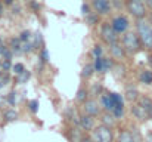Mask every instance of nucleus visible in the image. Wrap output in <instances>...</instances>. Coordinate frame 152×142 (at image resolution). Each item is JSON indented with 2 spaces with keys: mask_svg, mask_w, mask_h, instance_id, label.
I'll return each mask as SVG.
<instances>
[{
  "mask_svg": "<svg viewBox=\"0 0 152 142\" xmlns=\"http://www.w3.org/2000/svg\"><path fill=\"white\" fill-rule=\"evenodd\" d=\"M80 142H95V141H93V138L86 136V138H81V141H80Z\"/></svg>",
  "mask_w": 152,
  "mask_h": 142,
  "instance_id": "a878e982",
  "label": "nucleus"
},
{
  "mask_svg": "<svg viewBox=\"0 0 152 142\" xmlns=\"http://www.w3.org/2000/svg\"><path fill=\"white\" fill-rule=\"evenodd\" d=\"M102 104H103V107H105V110H106L108 113H112V111L115 110V101H114L112 93L105 95V96L102 98Z\"/></svg>",
  "mask_w": 152,
  "mask_h": 142,
  "instance_id": "9b49d317",
  "label": "nucleus"
},
{
  "mask_svg": "<svg viewBox=\"0 0 152 142\" xmlns=\"http://www.w3.org/2000/svg\"><path fill=\"white\" fill-rule=\"evenodd\" d=\"M127 9L129 12L137 18V19H143L145 15H146V10H145V4L140 1V0H129L127 1Z\"/></svg>",
  "mask_w": 152,
  "mask_h": 142,
  "instance_id": "39448f33",
  "label": "nucleus"
},
{
  "mask_svg": "<svg viewBox=\"0 0 152 142\" xmlns=\"http://www.w3.org/2000/svg\"><path fill=\"white\" fill-rule=\"evenodd\" d=\"M31 110H33V111H36V110H37V102H36V101H33V102H31Z\"/></svg>",
  "mask_w": 152,
  "mask_h": 142,
  "instance_id": "bb28decb",
  "label": "nucleus"
},
{
  "mask_svg": "<svg viewBox=\"0 0 152 142\" xmlns=\"http://www.w3.org/2000/svg\"><path fill=\"white\" fill-rule=\"evenodd\" d=\"M93 71H95V67H93V65H86V67L83 68L81 76H83V77H86V79H89V77L93 74Z\"/></svg>",
  "mask_w": 152,
  "mask_h": 142,
  "instance_id": "6ab92c4d",
  "label": "nucleus"
},
{
  "mask_svg": "<svg viewBox=\"0 0 152 142\" xmlns=\"http://www.w3.org/2000/svg\"><path fill=\"white\" fill-rule=\"evenodd\" d=\"M140 46H142V42L139 39V34H136V33H127L123 37V47H124V50L129 55H134L136 52H139Z\"/></svg>",
  "mask_w": 152,
  "mask_h": 142,
  "instance_id": "f03ea898",
  "label": "nucleus"
},
{
  "mask_svg": "<svg viewBox=\"0 0 152 142\" xmlns=\"http://www.w3.org/2000/svg\"><path fill=\"white\" fill-rule=\"evenodd\" d=\"M118 142H136V139H134V136H133L130 132L124 130V132H121V133H120V136H118Z\"/></svg>",
  "mask_w": 152,
  "mask_h": 142,
  "instance_id": "f3484780",
  "label": "nucleus"
},
{
  "mask_svg": "<svg viewBox=\"0 0 152 142\" xmlns=\"http://www.w3.org/2000/svg\"><path fill=\"white\" fill-rule=\"evenodd\" d=\"M133 114H134V117H136V118H139V120H142V121H145V120L151 118V117H149V114L145 111V108H143L140 104L133 107Z\"/></svg>",
  "mask_w": 152,
  "mask_h": 142,
  "instance_id": "9d476101",
  "label": "nucleus"
},
{
  "mask_svg": "<svg viewBox=\"0 0 152 142\" xmlns=\"http://www.w3.org/2000/svg\"><path fill=\"white\" fill-rule=\"evenodd\" d=\"M137 34H139V39L142 42V45L148 49L152 47V27L151 22L148 21H143V19H139L137 22Z\"/></svg>",
  "mask_w": 152,
  "mask_h": 142,
  "instance_id": "f257e3e1",
  "label": "nucleus"
},
{
  "mask_svg": "<svg viewBox=\"0 0 152 142\" xmlns=\"http://www.w3.org/2000/svg\"><path fill=\"white\" fill-rule=\"evenodd\" d=\"M117 34H118V33L114 30L112 24H103V25H102L101 37L106 45H114V43H117V40H118V36H117Z\"/></svg>",
  "mask_w": 152,
  "mask_h": 142,
  "instance_id": "20e7f679",
  "label": "nucleus"
},
{
  "mask_svg": "<svg viewBox=\"0 0 152 142\" xmlns=\"http://www.w3.org/2000/svg\"><path fill=\"white\" fill-rule=\"evenodd\" d=\"M80 126L84 129V130H90V129H95V120L92 116L89 114H84L80 117Z\"/></svg>",
  "mask_w": 152,
  "mask_h": 142,
  "instance_id": "1a4fd4ad",
  "label": "nucleus"
},
{
  "mask_svg": "<svg viewBox=\"0 0 152 142\" xmlns=\"http://www.w3.org/2000/svg\"><path fill=\"white\" fill-rule=\"evenodd\" d=\"M0 67H3V64H0Z\"/></svg>",
  "mask_w": 152,
  "mask_h": 142,
  "instance_id": "2f4dec72",
  "label": "nucleus"
},
{
  "mask_svg": "<svg viewBox=\"0 0 152 142\" xmlns=\"http://www.w3.org/2000/svg\"><path fill=\"white\" fill-rule=\"evenodd\" d=\"M4 117H6V120H7V121H13V120L18 117V114L12 110V111H7V113L4 114Z\"/></svg>",
  "mask_w": 152,
  "mask_h": 142,
  "instance_id": "aec40b11",
  "label": "nucleus"
},
{
  "mask_svg": "<svg viewBox=\"0 0 152 142\" xmlns=\"http://www.w3.org/2000/svg\"><path fill=\"white\" fill-rule=\"evenodd\" d=\"M86 96H87V92L83 90V89H80V90H78V95H77V99H78L80 102H86Z\"/></svg>",
  "mask_w": 152,
  "mask_h": 142,
  "instance_id": "412c9836",
  "label": "nucleus"
},
{
  "mask_svg": "<svg viewBox=\"0 0 152 142\" xmlns=\"http://www.w3.org/2000/svg\"><path fill=\"white\" fill-rule=\"evenodd\" d=\"M93 7L98 13L106 15L111 10V0H93Z\"/></svg>",
  "mask_w": 152,
  "mask_h": 142,
  "instance_id": "0eeeda50",
  "label": "nucleus"
},
{
  "mask_svg": "<svg viewBox=\"0 0 152 142\" xmlns=\"http://www.w3.org/2000/svg\"><path fill=\"white\" fill-rule=\"evenodd\" d=\"M13 70H15V73H16V74H21V73H24V71H25V70H24V67H22L21 64H16V65L13 67Z\"/></svg>",
  "mask_w": 152,
  "mask_h": 142,
  "instance_id": "5701e85b",
  "label": "nucleus"
},
{
  "mask_svg": "<svg viewBox=\"0 0 152 142\" xmlns=\"http://www.w3.org/2000/svg\"><path fill=\"white\" fill-rule=\"evenodd\" d=\"M112 27H114V30H115L118 34H121V33H124V31L129 28V21H127V18H124V16H117V18L112 21Z\"/></svg>",
  "mask_w": 152,
  "mask_h": 142,
  "instance_id": "6e6552de",
  "label": "nucleus"
},
{
  "mask_svg": "<svg viewBox=\"0 0 152 142\" xmlns=\"http://www.w3.org/2000/svg\"><path fill=\"white\" fill-rule=\"evenodd\" d=\"M101 53H102L101 46H96V47H95V50H93V55L96 56V59H98V58H101Z\"/></svg>",
  "mask_w": 152,
  "mask_h": 142,
  "instance_id": "b1692460",
  "label": "nucleus"
},
{
  "mask_svg": "<svg viewBox=\"0 0 152 142\" xmlns=\"http://www.w3.org/2000/svg\"><path fill=\"white\" fill-rule=\"evenodd\" d=\"M28 77H30V73L24 71V73H21V74H19V77H18V82H19V83H22V82H25Z\"/></svg>",
  "mask_w": 152,
  "mask_h": 142,
  "instance_id": "4be33fe9",
  "label": "nucleus"
},
{
  "mask_svg": "<svg viewBox=\"0 0 152 142\" xmlns=\"http://www.w3.org/2000/svg\"><path fill=\"white\" fill-rule=\"evenodd\" d=\"M140 82L145 85H151L152 83V71H142L140 73Z\"/></svg>",
  "mask_w": 152,
  "mask_h": 142,
  "instance_id": "a211bd4d",
  "label": "nucleus"
},
{
  "mask_svg": "<svg viewBox=\"0 0 152 142\" xmlns=\"http://www.w3.org/2000/svg\"><path fill=\"white\" fill-rule=\"evenodd\" d=\"M0 12H1V6H0Z\"/></svg>",
  "mask_w": 152,
  "mask_h": 142,
  "instance_id": "7c9ffc66",
  "label": "nucleus"
},
{
  "mask_svg": "<svg viewBox=\"0 0 152 142\" xmlns=\"http://www.w3.org/2000/svg\"><path fill=\"white\" fill-rule=\"evenodd\" d=\"M111 46V53H112V56L114 58H117V59H121L127 52L124 50V47L123 46H120L118 43H114V45H109Z\"/></svg>",
  "mask_w": 152,
  "mask_h": 142,
  "instance_id": "ddd939ff",
  "label": "nucleus"
},
{
  "mask_svg": "<svg viewBox=\"0 0 152 142\" xmlns=\"http://www.w3.org/2000/svg\"><path fill=\"white\" fill-rule=\"evenodd\" d=\"M140 105L145 108V111L149 114V117L152 118V99L151 98H148V96L140 98Z\"/></svg>",
  "mask_w": 152,
  "mask_h": 142,
  "instance_id": "dca6fc26",
  "label": "nucleus"
},
{
  "mask_svg": "<svg viewBox=\"0 0 152 142\" xmlns=\"http://www.w3.org/2000/svg\"><path fill=\"white\" fill-rule=\"evenodd\" d=\"M145 1H146V6H148V7L152 10V0H145Z\"/></svg>",
  "mask_w": 152,
  "mask_h": 142,
  "instance_id": "cd10ccee",
  "label": "nucleus"
},
{
  "mask_svg": "<svg viewBox=\"0 0 152 142\" xmlns=\"http://www.w3.org/2000/svg\"><path fill=\"white\" fill-rule=\"evenodd\" d=\"M28 39H30V33L28 31H24L22 36H21V40H28Z\"/></svg>",
  "mask_w": 152,
  "mask_h": 142,
  "instance_id": "393cba45",
  "label": "nucleus"
},
{
  "mask_svg": "<svg viewBox=\"0 0 152 142\" xmlns=\"http://www.w3.org/2000/svg\"><path fill=\"white\" fill-rule=\"evenodd\" d=\"M102 124H105V126H108V127H112L114 124H115V120H117V117L112 114V113H105L103 116H102Z\"/></svg>",
  "mask_w": 152,
  "mask_h": 142,
  "instance_id": "2eb2a0df",
  "label": "nucleus"
},
{
  "mask_svg": "<svg viewBox=\"0 0 152 142\" xmlns=\"http://www.w3.org/2000/svg\"><path fill=\"white\" fill-rule=\"evenodd\" d=\"M84 113L92 116V117H96L99 113H101V105L98 104V101L95 99H89L84 102Z\"/></svg>",
  "mask_w": 152,
  "mask_h": 142,
  "instance_id": "423d86ee",
  "label": "nucleus"
},
{
  "mask_svg": "<svg viewBox=\"0 0 152 142\" xmlns=\"http://www.w3.org/2000/svg\"><path fill=\"white\" fill-rule=\"evenodd\" d=\"M124 95H126V99L130 101V102H134V101L139 99V92H137V89L134 86H127Z\"/></svg>",
  "mask_w": 152,
  "mask_h": 142,
  "instance_id": "4468645a",
  "label": "nucleus"
},
{
  "mask_svg": "<svg viewBox=\"0 0 152 142\" xmlns=\"http://www.w3.org/2000/svg\"><path fill=\"white\" fill-rule=\"evenodd\" d=\"M149 64H151V67H152V55L149 56Z\"/></svg>",
  "mask_w": 152,
  "mask_h": 142,
  "instance_id": "c756f323",
  "label": "nucleus"
},
{
  "mask_svg": "<svg viewBox=\"0 0 152 142\" xmlns=\"http://www.w3.org/2000/svg\"><path fill=\"white\" fill-rule=\"evenodd\" d=\"M111 68V61L109 59H103V58H98L96 62H95V70L101 71V73H105Z\"/></svg>",
  "mask_w": 152,
  "mask_h": 142,
  "instance_id": "f8f14e48",
  "label": "nucleus"
},
{
  "mask_svg": "<svg viewBox=\"0 0 152 142\" xmlns=\"http://www.w3.org/2000/svg\"><path fill=\"white\" fill-rule=\"evenodd\" d=\"M146 142H152V133H148V135H146Z\"/></svg>",
  "mask_w": 152,
  "mask_h": 142,
  "instance_id": "c85d7f7f",
  "label": "nucleus"
},
{
  "mask_svg": "<svg viewBox=\"0 0 152 142\" xmlns=\"http://www.w3.org/2000/svg\"><path fill=\"white\" fill-rule=\"evenodd\" d=\"M92 138H93L95 142H112L114 135H112L111 127H108L105 124H101V126H98V127L93 129Z\"/></svg>",
  "mask_w": 152,
  "mask_h": 142,
  "instance_id": "7ed1b4c3",
  "label": "nucleus"
}]
</instances>
